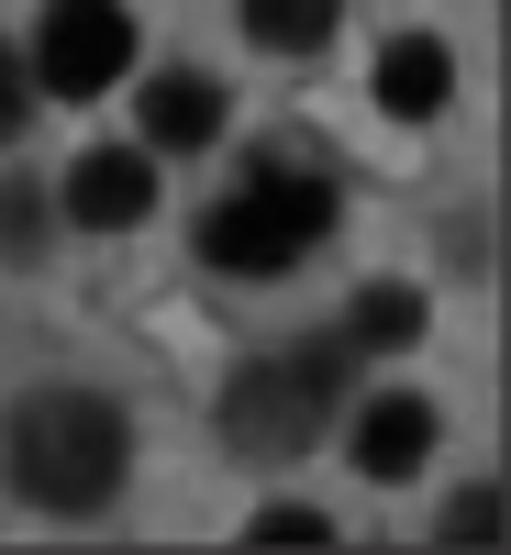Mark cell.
Here are the masks:
<instances>
[{
    "label": "cell",
    "mask_w": 511,
    "mask_h": 555,
    "mask_svg": "<svg viewBox=\"0 0 511 555\" xmlns=\"http://www.w3.org/2000/svg\"><path fill=\"white\" fill-rule=\"evenodd\" d=\"M445 544H500V489H489V478L445 512Z\"/></svg>",
    "instance_id": "13"
},
{
    "label": "cell",
    "mask_w": 511,
    "mask_h": 555,
    "mask_svg": "<svg viewBox=\"0 0 511 555\" xmlns=\"http://www.w3.org/2000/svg\"><path fill=\"white\" fill-rule=\"evenodd\" d=\"M334 178L322 167H245L234 190H222L201 222H190V245H201V267H222V278H290L322 234H334Z\"/></svg>",
    "instance_id": "3"
},
{
    "label": "cell",
    "mask_w": 511,
    "mask_h": 555,
    "mask_svg": "<svg viewBox=\"0 0 511 555\" xmlns=\"http://www.w3.org/2000/svg\"><path fill=\"white\" fill-rule=\"evenodd\" d=\"M445 101H456V56L434 34H389L379 44V112L389 122H434Z\"/></svg>",
    "instance_id": "8"
},
{
    "label": "cell",
    "mask_w": 511,
    "mask_h": 555,
    "mask_svg": "<svg viewBox=\"0 0 511 555\" xmlns=\"http://www.w3.org/2000/svg\"><path fill=\"white\" fill-rule=\"evenodd\" d=\"M0 467H12V500L56 522H89L123 500V467H133V434L101 389H34L12 411V434H0Z\"/></svg>",
    "instance_id": "1"
},
{
    "label": "cell",
    "mask_w": 511,
    "mask_h": 555,
    "mask_svg": "<svg viewBox=\"0 0 511 555\" xmlns=\"http://www.w3.org/2000/svg\"><path fill=\"white\" fill-rule=\"evenodd\" d=\"M23 67H34V89H56V101H101V89L133 78V12L123 0H44Z\"/></svg>",
    "instance_id": "4"
},
{
    "label": "cell",
    "mask_w": 511,
    "mask_h": 555,
    "mask_svg": "<svg viewBox=\"0 0 511 555\" xmlns=\"http://www.w3.org/2000/svg\"><path fill=\"white\" fill-rule=\"evenodd\" d=\"M245 44H267V56H311V44H334L345 0H234Z\"/></svg>",
    "instance_id": "9"
},
{
    "label": "cell",
    "mask_w": 511,
    "mask_h": 555,
    "mask_svg": "<svg viewBox=\"0 0 511 555\" xmlns=\"http://www.w3.org/2000/svg\"><path fill=\"white\" fill-rule=\"evenodd\" d=\"M245 544H334V522L301 512V500H267V512L245 522Z\"/></svg>",
    "instance_id": "12"
},
{
    "label": "cell",
    "mask_w": 511,
    "mask_h": 555,
    "mask_svg": "<svg viewBox=\"0 0 511 555\" xmlns=\"http://www.w3.org/2000/svg\"><path fill=\"white\" fill-rule=\"evenodd\" d=\"M56 211L78 222V234H133V222L156 211V156L145 145H89L56 178Z\"/></svg>",
    "instance_id": "5"
},
{
    "label": "cell",
    "mask_w": 511,
    "mask_h": 555,
    "mask_svg": "<svg viewBox=\"0 0 511 555\" xmlns=\"http://www.w3.org/2000/svg\"><path fill=\"white\" fill-rule=\"evenodd\" d=\"M133 122H145V156H201L222 133V89L201 67H156L145 101H133Z\"/></svg>",
    "instance_id": "7"
},
{
    "label": "cell",
    "mask_w": 511,
    "mask_h": 555,
    "mask_svg": "<svg viewBox=\"0 0 511 555\" xmlns=\"http://www.w3.org/2000/svg\"><path fill=\"white\" fill-rule=\"evenodd\" d=\"M34 122V67H23V44H0V145Z\"/></svg>",
    "instance_id": "14"
},
{
    "label": "cell",
    "mask_w": 511,
    "mask_h": 555,
    "mask_svg": "<svg viewBox=\"0 0 511 555\" xmlns=\"http://www.w3.org/2000/svg\"><path fill=\"white\" fill-rule=\"evenodd\" d=\"M356 467L379 478V489H400L411 467H434V400L423 389H379L356 411Z\"/></svg>",
    "instance_id": "6"
},
{
    "label": "cell",
    "mask_w": 511,
    "mask_h": 555,
    "mask_svg": "<svg viewBox=\"0 0 511 555\" xmlns=\"http://www.w3.org/2000/svg\"><path fill=\"white\" fill-rule=\"evenodd\" d=\"M0 256H12V267L44 256V190H34V178H12V190H0Z\"/></svg>",
    "instance_id": "11"
},
{
    "label": "cell",
    "mask_w": 511,
    "mask_h": 555,
    "mask_svg": "<svg viewBox=\"0 0 511 555\" xmlns=\"http://www.w3.org/2000/svg\"><path fill=\"white\" fill-rule=\"evenodd\" d=\"M345 366H356V334H311L290 356H245L234 378H222V444H234L245 467H290V455L322 444V423H334Z\"/></svg>",
    "instance_id": "2"
},
{
    "label": "cell",
    "mask_w": 511,
    "mask_h": 555,
    "mask_svg": "<svg viewBox=\"0 0 511 555\" xmlns=\"http://www.w3.org/2000/svg\"><path fill=\"white\" fill-rule=\"evenodd\" d=\"M345 334H356V356L367 345H423V289H400V278H379V289H356V311H345Z\"/></svg>",
    "instance_id": "10"
}]
</instances>
